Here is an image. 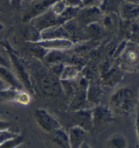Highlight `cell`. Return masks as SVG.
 <instances>
[{
  "mask_svg": "<svg viewBox=\"0 0 139 148\" xmlns=\"http://www.w3.org/2000/svg\"><path fill=\"white\" fill-rule=\"evenodd\" d=\"M34 115L36 122L45 131L53 133L55 130L61 128L59 122L44 109H36Z\"/></svg>",
  "mask_w": 139,
  "mask_h": 148,
  "instance_id": "cell-2",
  "label": "cell"
},
{
  "mask_svg": "<svg viewBox=\"0 0 139 148\" xmlns=\"http://www.w3.org/2000/svg\"><path fill=\"white\" fill-rule=\"evenodd\" d=\"M8 88L5 85V83L3 82L2 79L0 78V90H5V89H7Z\"/></svg>",
  "mask_w": 139,
  "mask_h": 148,
  "instance_id": "cell-16",
  "label": "cell"
},
{
  "mask_svg": "<svg viewBox=\"0 0 139 148\" xmlns=\"http://www.w3.org/2000/svg\"><path fill=\"white\" fill-rule=\"evenodd\" d=\"M68 141L70 148H78L86 141V130L79 126H73L69 128Z\"/></svg>",
  "mask_w": 139,
  "mask_h": 148,
  "instance_id": "cell-6",
  "label": "cell"
},
{
  "mask_svg": "<svg viewBox=\"0 0 139 148\" xmlns=\"http://www.w3.org/2000/svg\"><path fill=\"white\" fill-rule=\"evenodd\" d=\"M74 122L76 126H79L86 130L92 126L91 119V111H79L73 116Z\"/></svg>",
  "mask_w": 139,
  "mask_h": 148,
  "instance_id": "cell-7",
  "label": "cell"
},
{
  "mask_svg": "<svg viewBox=\"0 0 139 148\" xmlns=\"http://www.w3.org/2000/svg\"><path fill=\"white\" fill-rule=\"evenodd\" d=\"M18 134L10 131L9 129L0 130V144L18 136Z\"/></svg>",
  "mask_w": 139,
  "mask_h": 148,
  "instance_id": "cell-13",
  "label": "cell"
},
{
  "mask_svg": "<svg viewBox=\"0 0 139 148\" xmlns=\"http://www.w3.org/2000/svg\"><path fill=\"white\" fill-rule=\"evenodd\" d=\"M0 78L4 82H7L16 89H21V84L18 81V79L16 78L14 75H13L11 71H10L7 67L0 65Z\"/></svg>",
  "mask_w": 139,
  "mask_h": 148,
  "instance_id": "cell-9",
  "label": "cell"
},
{
  "mask_svg": "<svg viewBox=\"0 0 139 148\" xmlns=\"http://www.w3.org/2000/svg\"><path fill=\"white\" fill-rule=\"evenodd\" d=\"M91 119L94 127L108 124L113 120L112 110L105 106H98L91 110Z\"/></svg>",
  "mask_w": 139,
  "mask_h": 148,
  "instance_id": "cell-3",
  "label": "cell"
},
{
  "mask_svg": "<svg viewBox=\"0 0 139 148\" xmlns=\"http://www.w3.org/2000/svg\"><path fill=\"white\" fill-rule=\"evenodd\" d=\"M107 148H127L128 141L122 134L117 133L111 135L106 143Z\"/></svg>",
  "mask_w": 139,
  "mask_h": 148,
  "instance_id": "cell-8",
  "label": "cell"
},
{
  "mask_svg": "<svg viewBox=\"0 0 139 148\" xmlns=\"http://www.w3.org/2000/svg\"><path fill=\"white\" fill-rule=\"evenodd\" d=\"M0 97L6 101L17 102L22 105H27L30 102L31 98L28 93L18 89H5L0 90Z\"/></svg>",
  "mask_w": 139,
  "mask_h": 148,
  "instance_id": "cell-5",
  "label": "cell"
},
{
  "mask_svg": "<svg viewBox=\"0 0 139 148\" xmlns=\"http://www.w3.org/2000/svg\"><path fill=\"white\" fill-rule=\"evenodd\" d=\"M78 148H92V147H91V146L85 141Z\"/></svg>",
  "mask_w": 139,
  "mask_h": 148,
  "instance_id": "cell-17",
  "label": "cell"
},
{
  "mask_svg": "<svg viewBox=\"0 0 139 148\" xmlns=\"http://www.w3.org/2000/svg\"><path fill=\"white\" fill-rule=\"evenodd\" d=\"M0 65L3 66V67H7V68L8 67V66H9L8 63L7 61H5V58L1 55V54H0Z\"/></svg>",
  "mask_w": 139,
  "mask_h": 148,
  "instance_id": "cell-15",
  "label": "cell"
},
{
  "mask_svg": "<svg viewBox=\"0 0 139 148\" xmlns=\"http://www.w3.org/2000/svg\"><path fill=\"white\" fill-rule=\"evenodd\" d=\"M39 45L45 48H50V49L62 50L67 49L71 47L72 44L70 41L65 40H54L51 41H46L39 43Z\"/></svg>",
  "mask_w": 139,
  "mask_h": 148,
  "instance_id": "cell-10",
  "label": "cell"
},
{
  "mask_svg": "<svg viewBox=\"0 0 139 148\" xmlns=\"http://www.w3.org/2000/svg\"><path fill=\"white\" fill-rule=\"evenodd\" d=\"M10 128V124L8 122L0 120V130H8Z\"/></svg>",
  "mask_w": 139,
  "mask_h": 148,
  "instance_id": "cell-14",
  "label": "cell"
},
{
  "mask_svg": "<svg viewBox=\"0 0 139 148\" xmlns=\"http://www.w3.org/2000/svg\"><path fill=\"white\" fill-rule=\"evenodd\" d=\"M40 83L42 90L50 96H56L60 92V84L55 77L50 74H44L40 78Z\"/></svg>",
  "mask_w": 139,
  "mask_h": 148,
  "instance_id": "cell-4",
  "label": "cell"
},
{
  "mask_svg": "<svg viewBox=\"0 0 139 148\" xmlns=\"http://www.w3.org/2000/svg\"><path fill=\"white\" fill-rule=\"evenodd\" d=\"M53 135L54 137V140H55V141L58 143V145H59L60 146V147H69L67 133H66V132L62 129V128L55 130V131L53 132Z\"/></svg>",
  "mask_w": 139,
  "mask_h": 148,
  "instance_id": "cell-11",
  "label": "cell"
},
{
  "mask_svg": "<svg viewBox=\"0 0 139 148\" xmlns=\"http://www.w3.org/2000/svg\"><path fill=\"white\" fill-rule=\"evenodd\" d=\"M111 110L121 115L130 114L136 107V99L130 89H119L113 95L110 100Z\"/></svg>",
  "mask_w": 139,
  "mask_h": 148,
  "instance_id": "cell-1",
  "label": "cell"
},
{
  "mask_svg": "<svg viewBox=\"0 0 139 148\" xmlns=\"http://www.w3.org/2000/svg\"><path fill=\"white\" fill-rule=\"evenodd\" d=\"M23 141V137L20 135L0 144V148H15Z\"/></svg>",
  "mask_w": 139,
  "mask_h": 148,
  "instance_id": "cell-12",
  "label": "cell"
}]
</instances>
